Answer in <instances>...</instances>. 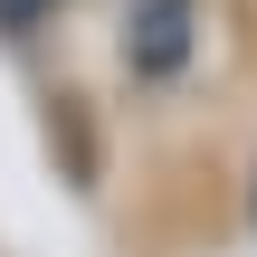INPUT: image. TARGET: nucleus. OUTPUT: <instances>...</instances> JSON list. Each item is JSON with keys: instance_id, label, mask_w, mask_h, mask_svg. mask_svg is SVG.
<instances>
[{"instance_id": "2", "label": "nucleus", "mask_w": 257, "mask_h": 257, "mask_svg": "<svg viewBox=\"0 0 257 257\" xmlns=\"http://www.w3.org/2000/svg\"><path fill=\"white\" fill-rule=\"evenodd\" d=\"M38 10H48V0H0V19H38Z\"/></svg>"}, {"instance_id": "1", "label": "nucleus", "mask_w": 257, "mask_h": 257, "mask_svg": "<svg viewBox=\"0 0 257 257\" xmlns=\"http://www.w3.org/2000/svg\"><path fill=\"white\" fill-rule=\"evenodd\" d=\"M191 19H200V0H143L134 10V38H124L134 76H181L191 67Z\"/></svg>"}]
</instances>
